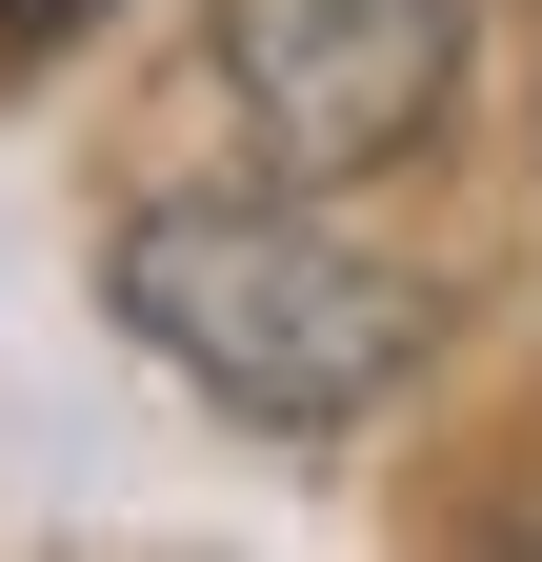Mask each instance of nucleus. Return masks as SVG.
Instances as JSON below:
<instances>
[{
    "label": "nucleus",
    "instance_id": "f257e3e1",
    "mask_svg": "<svg viewBox=\"0 0 542 562\" xmlns=\"http://www.w3.org/2000/svg\"><path fill=\"white\" fill-rule=\"evenodd\" d=\"M101 302L142 322L222 422H282V442L362 422L402 362H422V281H382L321 222H261V201H142V222L101 241Z\"/></svg>",
    "mask_w": 542,
    "mask_h": 562
},
{
    "label": "nucleus",
    "instance_id": "f03ea898",
    "mask_svg": "<svg viewBox=\"0 0 542 562\" xmlns=\"http://www.w3.org/2000/svg\"><path fill=\"white\" fill-rule=\"evenodd\" d=\"M201 60L282 181H382L462 101V0H201Z\"/></svg>",
    "mask_w": 542,
    "mask_h": 562
},
{
    "label": "nucleus",
    "instance_id": "7ed1b4c3",
    "mask_svg": "<svg viewBox=\"0 0 542 562\" xmlns=\"http://www.w3.org/2000/svg\"><path fill=\"white\" fill-rule=\"evenodd\" d=\"M81 21H101V0H0V60H60Z\"/></svg>",
    "mask_w": 542,
    "mask_h": 562
}]
</instances>
